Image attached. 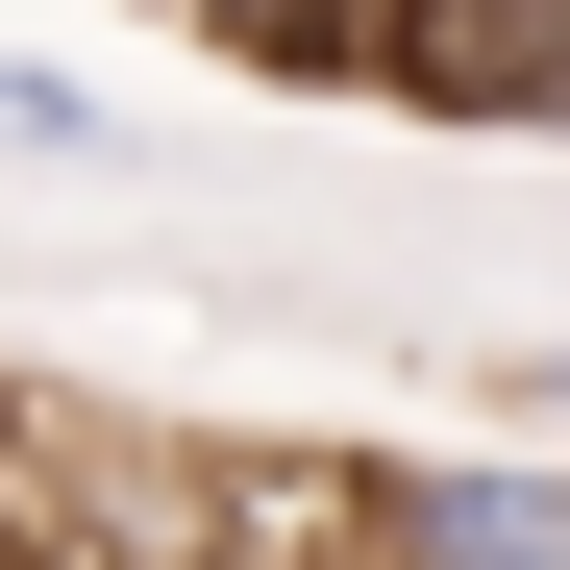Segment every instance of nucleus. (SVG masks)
I'll use <instances>...</instances> for the list:
<instances>
[{"label": "nucleus", "mask_w": 570, "mask_h": 570, "mask_svg": "<svg viewBox=\"0 0 570 570\" xmlns=\"http://www.w3.org/2000/svg\"><path fill=\"white\" fill-rule=\"evenodd\" d=\"M497 422H570V347H497Z\"/></svg>", "instance_id": "7ed1b4c3"}, {"label": "nucleus", "mask_w": 570, "mask_h": 570, "mask_svg": "<svg viewBox=\"0 0 570 570\" xmlns=\"http://www.w3.org/2000/svg\"><path fill=\"white\" fill-rule=\"evenodd\" d=\"M0 174H149V125L100 100V75H50V50H0Z\"/></svg>", "instance_id": "f03ea898"}, {"label": "nucleus", "mask_w": 570, "mask_h": 570, "mask_svg": "<svg viewBox=\"0 0 570 570\" xmlns=\"http://www.w3.org/2000/svg\"><path fill=\"white\" fill-rule=\"evenodd\" d=\"M347 570H570V471L546 446H372Z\"/></svg>", "instance_id": "f257e3e1"}]
</instances>
